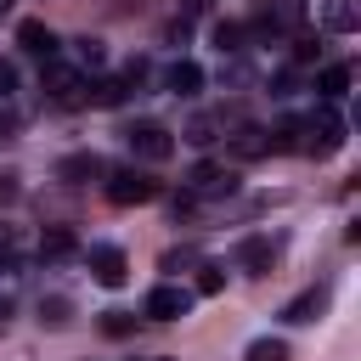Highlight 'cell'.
Returning a JSON list of instances; mask_svg holds the SVG:
<instances>
[{
    "label": "cell",
    "instance_id": "obj_7",
    "mask_svg": "<svg viewBox=\"0 0 361 361\" xmlns=\"http://www.w3.org/2000/svg\"><path fill=\"white\" fill-rule=\"evenodd\" d=\"M96 175H107V164H102L96 152H68V158L56 164V180H68V186H85V180H96Z\"/></svg>",
    "mask_w": 361,
    "mask_h": 361
},
{
    "label": "cell",
    "instance_id": "obj_20",
    "mask_svg": "<svg viewBox=\"0 0 361 361\" xmlns=\"http://www.w3.org/2000/svg\"><path fill=\"white\" fill-rule=\"evenodd\" d=\"M220 288H226V271L220 265H203L197 271V293H220Z\"/></svg>",
    "mask_w": 361,
    "mask_h": 361
},
{
    "label": "cell",
    "instance_id": "obj_18",
    "mask_svg": "<svg viewBox=\"0 0 361 361\" xmlns=\"http://www.w3.org/2000/svg\"><path fill=\"white\" fill-rule=\"evenodd\" d=\"M243 34H248L243 23H214V45L220 51H243Z\"/></svg>",
    "mask_w": 361,
    "mask_h": 361
},
{
    "label": "cell",
    "instance_id": "obj_26",
    "mask_svg": "<svg viewBox=\"0 0 361 361\" xmlns=\"http://www.w3.org/2000/svg\"><path fill=\"white\" fill-rule=\"evenodd\" d=\"M333 28H355V11L350 6H333Z\"/></svg>",
    "mask_w": 361,
    "mask_h": 361
},
{
    "label": "cell",
    "instance_id": "obj_25",
    "mask_svg": "<svg viewBox=\"0 0 361 361\" xmlns=\"http://www.w3.org/2000/svg\"><path fill=\"white\" fill-rule=\"evenodd\" d=\"M141 79H147V62L130 56V62H124V85H141Z\"/></svg>",
    "mask_w": 361,
    "mask_h": 361
},
{
    "label": "cell",
    "instance_id": "obj_12",
    "mask_svg": "<svg viewBox=\"0 0 361 361\" xmlns=\"http://www.w3.org/2000/svg\"><path fill=\"white\" fill-rule=\"evenodd\" d=\"M265 152H271V130L243 124V130L231 135V158H265Z\"/></svg>",
    "mask_w": 361,
    "mask_h": 361
},
{
    "label": "cell",
    "instance_id": "obj_8",
    "mask_svg": "<svg viewBox=\"0 0 361 361\" xmlns=\"http://www.w3.org/2000/svg\"><path fill=\"white\" fill-rule=\"evenodd\" d=\"M237 259H243L248 276H271V265H276V243H271V237H243Z\"/></svg>",
    "mask_w": 361,
    "mask_h": 361
},
{
    "label": "cell",
    "instance_id": "obj_22",
    "mask_svg": "<svg viewBox=\"0 0 361 361\" xmlns=\"http://www.w3.org/2000/svg\"><path fill=\"white\" fill-rule=\"evenodd\" d=\"M39 316H45L51 327H62V322H68V299H39Z\"/></svg>",
    "mask_w": 361,
    "mask_h": 361
},
{
    "label": "cell",
    "instance_id": "obj_27",
    "mask_svg": "<svg viewBox=\"0 0 361 361\" xmlns=\"http://www.w3.org/2000/svg\"><path fill=\"white\" fill-rule=\"evenodd\" d=\"M186 259H197V254H192V248H180V254H164V271H180Z\"/></svg>",
    "mask_w": 361,
    "mask_h": 361
},
{
    "label": "cell",
    "instance_id": "obj_5",
    "mask_svg": "<svg viewBox=\"0 0 361 361\" xmlns=\"http://www.w3.org/2000/svg\"><path fill=\"white\" fill-rule=\"evenodd\" d=\"M152 322H180L186 310H192V293L186 288H175V282H158L152 293H147V305H141Z\"/></svg>",
    "mask_w": 361,
    "mask_h": 361
},
{
    "label": "cell",
    "instance_id": "obj_15",
    "mask_svg": "<svg viewBox=\"0 0 361 361\" xmlns=\"http://www.w3.org/2000/svg\"><path fill=\"white\" fill-rule=\"evenodd\" d=\"M39 254H45V259H68V254H73V231H68V226H51V231L39 237Z\"/></svg>",
    "mask_w": 361,
    "mask_h": 361
},
{
    "label": "cell",
    "instance_id": "obj_6",
    "mask_svg": "<svg viewBox=\"0 0 361 361\" xmlns=\"http://www.w3.org/2000/svg\"><path fill=\"white\" fill-rule=\"evenodd\" d=\"M90 271H96L102 288H124V282H130V259H124V248H113V243H96V248H90Z\"/></svg>",
    "mask_w": 361,
    "mask_h": 361
},
{
    "label": "cell",
    "instance_id": "obj_10",
    "mask_svg": "<svg viewBox=\"0 0 361 361\" xmlns=\"http://www.w3.org/2000/svg\"><path fill=\"white\" fill-rule=\"evenodd\" d=\"M164 85H169L175 96H197V90H203V68H197L192 56H180V62L164 68Z\"/></svg>",
    "mask_w": 361,
    "mask_h": 361
},
{
    "label": "cell",
    "instance_id": "obj_31",
    "mask_svg": "<svg viewBox=\"0 0 361 361\" xmlns=\"http://www.w3.org/2000/svg\"><path fill=\"white\" fill-rule=\"evenodd\" d=\"M6 316H11V299H6V293H0V322H6Z\"/></svg>",
    "mask_w": 361,
    "mask_h": 361
},
{
    "label": "cell",
    "instance_id": "obj_14",
    "mask_svg": "<svg viewBox=\"0 0 361 361\" xmlns=\"http://www.w3.org/2000/svg\"><path fill=\"white\" fill-rule=\"evenodd\" d=\"M350 79H355V73H350L344 62H333V68H322V79H316V90H322V102H338V96L350 90Z\"/></svg>",
    "mask_w": 361,
    "mask_h": 361
},
{
    "label": "cell",
    "instance_id": "obj_29",
    "mask_svg": "<svg viewBox=\"0 0 361 361\" xmlns=\"http://www.w3.org/2000/svg\"><path fill=\"white\" fill-rule=\"evenodd\" d=\"M17 197V175H0V203H11Z\"/></svg>",
    "mask_w": 361,
    "mask_h": 361
},
{
    "label": "cell",
    "instance_id": "obj_28",
    "mask_svg": "<svg viewBox=\"0 0 361 361\" xmlns=\"http://www.w3.org/2000/svg\"><path fill=\"white\" fill-rule=\"evenodd\" d=\"M11 130H17V113H11V107H0V141H11Z\"/></svg>",
    "mask_w": 361,
    "mask_h": 361
},
{
    "label": "cell",
    "instance_id": "obj_9",
    "mask_svg": "<svg viewBox=\"0 0 361 361\" xmlns=\"http://www.w3.org/2000/svg\"><path fill=\"white\" fill-rule=\"evenodd\" d=\"M17 45L34 51V56H56V34H51L39 17H23V23H17Z\"/></svg>",
    "mask_w": 361,
    "mask_h": 361
},
{
    "label": "cell",
    "instance_id": "obj_19",
    "mask_svg": "<svg viewBox=\"0 0 361 361\" xmlns=\"http://www.w3.org/2000/svg\"><path fill=\"white\" fill-rule=\"evenodd\" d=\"M102 333L124 338V333H135V316H130V310H107V316H102Z\"/></svg>",
    "mask_w": 361,
    "mask_h": 361
},
{
    "label": "cell",
    "instance_id": "obj_32",
    "mask_svg": "<svg viewBox=\"0 0 361 361\" xmlns=\"http://www.w3.org/2000/svg\"><path fill=\"white\" fill-rule=\"evenodd\" d=\"M0 17H11V0H0Z\"/></svg>",
    "mask_w": 361,
    "mask_h": 361
},
{
    "label": "cell",
    "instance_id": "obj_13",
    "mask_svg": "<svg viewBox=\"0 0 361 361\" xmlns=\"http://www.w3.org/2000/svg\"><path fill=\"white\" fill-rule=\"evenodd\" d=\"M186 186H192V192H231V169H220V164H192Z\"/></svg>",
    "mask_w": 361,
    "mask_h": 361
},
{
    "label": "cell",
    "instance_id": "obj_16",
    "mask_svg": "<svg viewBox=\"0 0 361 361\" xmlns=\"http://www.w3.org/2000/svg\"><path fill=\"white\" fill-rule=\"evenodd\" d=\"M90 102H96V107H118V102H124V79H96V85H90Z\"/></svg>",
    "mask_w": 361,
    "mask_h": 361
},
{
    "label": "cell",
    "instance_id": "obj_2",
    "mask_svg": "<svg viewBox=\"0 0 361 361\" xmlns=\"http://www.w3.org/2000/svg\"><path fill=\"white\" fill-rule=\"evenodd\" d=\"M39 85L62 102V107H79V102H90V85L68 68V62H56V56H45V73H39Z\"/></svg>",
    "mask_w": 361,
    "mask_h": 361
},
{
    "label": "cell",
    "instance_id": "obj_1",
    "mask_svg": "<svg viewBox=\"0 0 361 361\" xmlns=\"http://www.w3.org/2000/svg\"><path fill=\"white\" fill-rule=\"evenodd\" d=\"M305 152H316V158H327V152H338L344 147V118H338V107L333 102H322L310 118H305Z\"/></svg>",
    "mask_w": 361,
    "mask_h": 361
},
{
    "label": "cell",
    "instance_id": "obj_23",
    "mask_svg": "<svg viewBox=\"0 0 361 361\" xmlns=\"http://www.w3.org/2000/svg\"><path fill=\"white\" fill-rule=\"evenodd\" d=\"M102 56H107V51H102V39H79V62H85V68H96Z\"/></svg>",
    "mask_w": 361,
    "mask_h": 361
},
{
    "label": "cell",
    "instance_id": "obj_21",
    "mask_svg": "<svg viewBox=\"0 0 361 361\" xmlns=\"http://www.w3.org/2000/svg\"><path fill=\"white\" fill-rule=\"evenodd\" d=\"M186 141H192V147H209V141H214V118H192Z\"/></svg>",
    "mask_w": 361,
    "mask_h": 361
},
{
    "label": "cell",
    "instance_id": "obj_11",
    "mask_svg": "<svg viewBox=\"0 0 361 361\" xmlns=\"http://www.w3.org/2000/svg\"><path fill=\"white\" fill-rule=\"evenodd\" d=\"M322 310H327V293H322V288H305L299 299H288V305H282V322H293V327H299V322H316Z\"/></svg>",
    "mask_w": 361,
    "mask_h": 361
},
{
    "label": "cell",
    "instance_id": "obj_30",
    "mask_svg": "<svg viewBox=\"0 0 361 361\" xmlns=\"http://www.w3.org/2000/svg\"><path fill=\"white\" fill-rule=\"evenodd\" d=\"M0 271H17V254H11V243H0Z\"/></svg>",
    "mask_w": 361,
    "mask_h": 361
},
{
    "label": "cell",
    "instance_id": "obj_33",
    "mask_svg": "<svg viewBox=\"0 0 361 361\" xmlns=\"http://www.w3.org/2000/svg\"><path fill=\"white\" fill-rule=\"evenodd\" d=\"M158 361H169V355H158Z\"/></svg>",
    "mask_w": 361,
    "mask_h": 361
},
{
    "label": "cell",
    "instance_id": "obj_3",
    "mask_svg": "<svg viewBox=\"0 0 361 361\" xmlns=\"http://www.w3.org/2000/svg\"><path fill=\"white\" fill-rule=\"evenodd\" d=\"M124 141H130V152H135V158H147V164H164V158L175 152V135H169L164 124H152V118L130 124V130H124Z\"/></svg>",
    "mask_w": 361,
    "mask_h": 361
},
{
    "label": "cell",
    "instance_id": "obj_24",
    "mask_svg": "<svg viewBox=\"0 0 361 361\" xmlns=\"http://www.w3.org/2000/svg\"><path fill=\"white\" fill-rule=\"evenodd\" d=\"M11 90H17V68H11V62H6V56H0V102H6V96H11Z\"/></svg>",
    "mask_w": 361,
    "mask_h": 361
},
{
    "label": "cell",
    "instance_id": "obj_4",
    "mask_svg": "<svg viewBox=\"0 0 361 361\" xmlns=\"http://www.w3.org/2000/svg\"><path fill=\"white\" fill-rule=\"evenodd\" d=\"M107 197L124 203V209H130V203H152V197H158V180L130 164V169H113V175H107Z\"/></svg>",
    "mask_w": 361,
    "mask_h": 361
},
{
    "label": "cell",
    "instance_id": "obj_17",
    "mask_svg": "<svg viewBox=\"0 0 361 361\" xmlns=\"http://www.w3.org/2000/svg\"><path fill=\"white\" fill-rule=\"evenodd\" d=\"M248 361H288V338H254Z\"/></svg>",
    "mask_w": 361,
    "mask_h": 361
}]
</instances>
